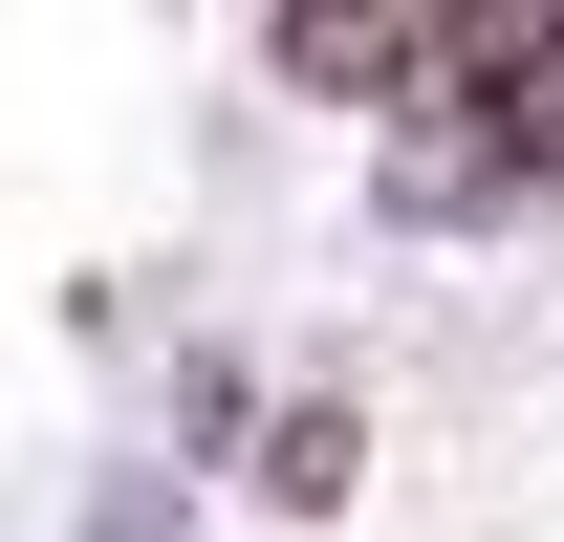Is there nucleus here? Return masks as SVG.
Returning <instances> with one entry per match:
<instances>
[{
    "label": "nucleus",
    "mask_w": 564,
    "mask_h": 542,
    "mask_svg": "<svg viewBox=\"0 0 564 542\" xmlns=\"http://www.w3.org/2000/svg\"><path fill=\"white\" fill-rule=\"evenodd\" d=\"M282 66L304 87H413L434 66V0H282Z\"/></svg>",
    "instance_id": "1"
}]
</instances>
